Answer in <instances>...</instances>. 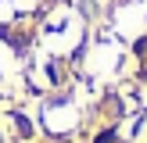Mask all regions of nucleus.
I'll return each mask as SVG.
<instances>
[{
  "label": "nucleus",
  "mask_w": 147,
  "mask_h": 143,
  "mask_svg": "<svg viewBox=\"0 0 147 143\" xmlns=\"http://www.w3.org/2000/svg\"><path fill=\"white\" fill-rule=\"evenodd\" d=\"M93 143H115V129H104V132H100Z\"/></svg>",
  "instance_id": "f257e3e1"
},
{
  "label": "nucleus",
  "mask_w": 147,
  "mask_h": 143,
  "mask_svg": "<svg viewBox=\"0 0 147 143\" xmlns=\"http://www.w3.org/2000/svg\"><path fill=\"white\" fill-rule=\"evenodd\" d=\"M144 79H147V72H144Z\"/></svg>",
  "instance_id": "f03ea898"
}]
</instances>
